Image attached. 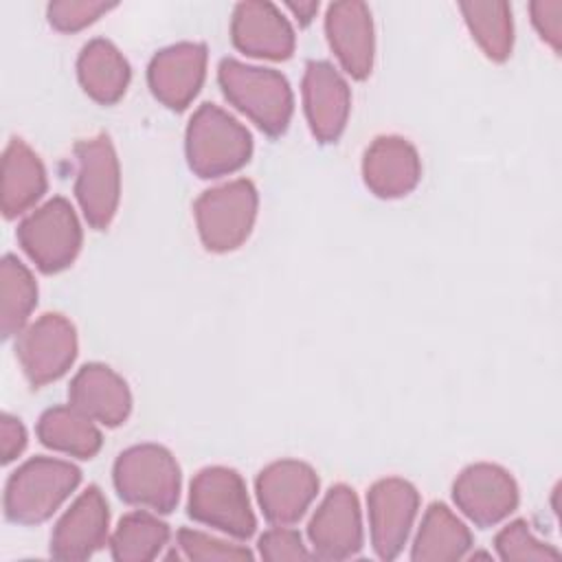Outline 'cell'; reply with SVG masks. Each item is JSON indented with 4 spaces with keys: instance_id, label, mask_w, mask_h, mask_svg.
Returning <instances> with one entry per match:
<instances>
[{
    "instance_id": "484cf974",
    "label": "cell",
    "mask_w": 562,
    "mask_h": 562,
    "mask_svg": "<svg viewBox=\"0 0 562 562\" xmlns=\"http://www.w3.org/2000/svg\"><path fill=\"white\" fill-rule=\"evenodd\" d=\"M459 9L483 53L494 61H505L514 44L512 7L507 2H461Z\"/></svg>"
},
{
    "instance_id": "83f0119b",
    "label": "cell",
    "mask_w": 562,
    "mask_h": 562,
    "mask_svg": "<svg viewBox=\"0 0 562 562\" xmlns=\"http://www.w3.org/2000/svg\"><path fill=\"white\" fill-rule=\"evenodd\" d=\"M496 551L503 560H558L560 553L540 542L525 520H514L496 536Z\"/></svg>"
},
{
    "instance_id": "d4e9b609",
    "label": "cell",
    "mask_w": 562,
    "mask_h": 562,
    "mask_svg": "<svg viewBox=\"0 0 562 562\" xmlns=\"http://www.w3.org/2000/svg\"><path fill=\"white\" fill-rule=\"evenodd\" d=\"M37 303V285L29 268L13 255L0 266V329L4 338L20 334Z\"/></svg>"
},
{
    "instance_id": "30bf717a",
    "label": "cell",
    "mask_w": 562,
    "mask_h": 562,
    "mask_svg": "<svg viewBox=\"0 0 562 562\" xmlns=\"http://www.w3.org/2000/svg\"><path fill=\"white\" fill-rule=\"evenodd\" d=\"M371 544L382 560L400 555L419 507L417 490L404 479H382L367 494Z\"/></svg>"
},
{
    "instance_id": "d6986e66",
    "label": "cell",
    "mask_w": 562,
    "mask_h": 562,
    "mask_svg": "<svg viewBox=\"0 0 562 562\" xmlns=\"http://www.w3.org/2000/svg\"><path fill=\"white\" fill-rule=\"evenodd\" d=\"M362 176L378 198H402L422 178L417 149L400 136H378L364 151Z\"/></svg>"
},
{
    "instance_id": "52a82bcc",
    "label": "cell",
    "mask_w": 562,
    "mask_h": 562,
    "mask_svg": "<svg viewBox=\"0 0 562 562\" xmlns=\"http://www.w3.org/2000/svg\"><path fill=\"white\" fill-rule=\"evenodd\" d=\"M18 241L42 272L50 274L68 268L81 248V226L75 209L64 198L48 200L18 226Z\"/></svg>"
},
{
    "instance_id": "3957f363",
    "label": "cell",
    "mask_w": 562,
    "mask_h": 562,
    "mask_svg": "<svg viewBox=\"0 0 562 562\" xmlns=\"http://www.w3.org/2000/svg\"><path fill=\"white\" fill-rule=\"evenodd\" d=\"M252 154L248 130L213 103H202L187 127V158L200 178L241 169Z\"/></svg>"
},
{
    "instance_id": "4fadbf2b",
    "label": "cell",
    "mask_w": 562,
    "mask_h": 562,
    "mask_svg": "<svg viewBox=\"0 0 562 562\" xmlns=\"http://www.w3.org/2000/svg\"><path fill=\"white\" fill-rule=\"evenodd\" d=\"M318 492L316 472L294 459L274 461L257 476V498L263 516L274 525L296 522Z\"/></svg>"
},
{
    "instance_id": "5bb4252c",
    "label": "cell",
    "mask_w": 562,
    "mask_h": 562,
    "mask_svg": "<svg viewBox=\"0 0 562 562\" xmlns=\"http://www.w3.org/2000/svg\"><path fill=\"white\" fill-rule=\"evenodd\" d=\"M206 46L180 42L158 50L149 64L147 81L154 97L171 110H184L202 88Z\"/></svg>"
},
{
    "instance_id": "f546056e",
    "label": "cell",
    "mask_w": 562,
    "mask_h": 562,
    "mask_svg": "<svg viewBox=\"0 0 562 562\" xmlns=\"http://www.w3.org/2000/svg\"><path fill=\"white\" fill-rule=\"evenodd\" d=\"M114 2H99V0H57L48 4V22L64 33L79 31L92 24L99 15L114 9Z\"/></svg>"
},
{
    "instance_id": "7402d4cb",
    "label": "cell",
    "mask_w": 562,
    "mask_h": 562,
    "mask_svg": "<svg viewBox=\"0 0 562 562\" xmlns=\"http://www.w3.org/2000/svg\"><path fill=\"white\" fill-rule=\"evenodd\" d=\"M77 75L97 103L110 105L123 97L130 83V64L112 42L97 37L81 48Z\"/></svg>"
},
{
    "instance_id": "7a4b0ae2",
    "label": "cell",
    "mask_w": 562,
    "mask_h": 562,
    "mask_svg": "<svg viewBox=\"0 0 562 562\" xmlns=\"http://www.w3.org/2000/svg\"><path fill=\"white\" fill-rule=\"evenodd\" d=\"M81 472L68 461L35 457L20 465L4 490V514L20 525H37L79 485Z\"/></svg>"
},
{
    "instance_id": "ba28073f",
    "label": "cell",
    "mask_w": 562,
    "mask_h": 562,
    "mask_svg": "<svg viewBox=\"0 0 562 562\" xmlns=\"http://www.w3.org/2000/svg\"><path fill=\"white\" fill-rule=\"evenodd\" d=\"M75 193L88 224L97 231L108 228L116 213L121 178L116 151L105 134L79 140Z\"/></svg>"
},
{
    "instance_id": "f1b7e54d",
    "label": "cell",
    "mask_w": 562,
    "mask_h": 562,
    "mask_svg": "<svg viewBox=\"0 0 562 562\" xmlns=\"http://www.w3.org/2000/svg\"><path fill=\"white\" fill-rule=\"evenodd\" d=\"M178 544L182 553L189 560H222V562H235V560H250L252 553L239 544H231L224 540H217L209 533L195 531V529H180L178 531Z\"/></svg>"
},
{
    "instance_id": "6da1fadb",
    "label": "cell",
    "mask_w": 562,
    "mask_h": 562,
    "mask_svg": "<svg viewBox=\"0 0 562 562\" xmlns=\"http://www.w3.org/2000/svg\"><path fill=\"white\" fill-rule=\"evenodd\" d=\"M217 79L224 97L259 130L270 136L285 132L292 116V90L281 72L228 57L222 59Z\"/></svg>"
},
{
    "instance_id": "7c38bea8",
    "label": "cell",
    "mask_w": 562,
    "mask_h": 562,
    "mask_svg": "<svg viewBox=\"0 0 562 562\" xmlns=\"http://www.w3.org/2000/svg\"><path fill=\"white\" fill-rule=\"evenodd\" d=\"M314 553L325 560H345L362 547L358 496L347 485H334L307 525Z\"/></svg>"
},
{
    "instance_id": "4dcf8cb0",
    "label": "cell",
    "mask_w": 562,
    "mask_h": 562,
    "mask_svg": "<svg viewBox=\"0 0 562 562\" xmlns=\"http://www.w3.org/2000/svg\"><path fill=\"white\" fill-rule=\"evenodd\" d=\"M259 553L263 560H270V562L310 560L312 558V553L305 549L301 536L294 529H285V525H279L259 538Z\"/></svg>"
},
{
    "instance_id": "4316f807",
    "label": "cell",
    "mask_w": 562,
    "mask_h": 562,
    "mask_svg": "<svg viewBox=\"0 0 562 562\" xmlns=\"http://www.w3.org/2000/svg\"><path fill=\"white\" fill-rule=\"evenodd\" d=\"M169 540V527L147 512H132L119 520L110 540L112 558L119 562L154 560Z\"/></svg>"
},
{
    "instance_id": "e0dca14e",
    "label": "cell",
    "mask_w": 562,
    "mask_h": 562,
    "mask_svg": "<svg viewBox=\"0 0 562 562\" xmlns=\"http://www.w3.org/2000/svg\"><path fill=\"white\" fill-rule=\"evenodd\" d=\"M325 31L340 66L353 79H367L373 68V22L364 2H334L325 15Z\"/></svg>"
},
{
    "instance_id": "ffe728a7",
    "label": "cell",
    "mask_w": 562,
    "mask_h": 562,
    "mask_svg": "<svg viewBox=\"0 0 562 562\" xmlns=\"http://www.w3.org/2000/svg\"><path fill=\"white\" fill-rule=\"evenodd\" d=\"M68 395L77 411L105 426L123 424L132 411V395L125 380L99 362L83 364L77 371Z\"/></svg>"
},
{
    "instance_id": "5b68a950",
    "label": "cell",
    "mask_w": 562,
    "mask_h": 562,
    "mask_svg": "<svg viewBox=\"0 0 562 562\" xmlns=\"http://www.w3.org/2000/svg\"><path fill=\"white\" fill-rule=\"evenodd\" d=\"M193 213L200 239L209 250H235L252 231L257 215V189L244 178L213 187L195 200Z\"/></svg>"
},
{
    "instance_id": "277c9868",
    "label": "cell",
    "mask_w": 562,
    "mask_h": 562,
    "mask_svg": "<svg viewBox=\"0 0 562 562\" xmlns=\"http://www.w3.org/2000/svg\"><path fill=\"white\" fill-rule=\"evenodd\" d=\"M114 487L130 505L169 514L180 496V468L162 446H132L114 463Z\"/></svg>"
},
{
    "instance_id": "9c48e42d",
    "label": "cell",
    "mask_w": 562,
    "mask_h": 562,
    "mask_svg": "<svg viewBox=\"0 0 562 562\" xmlns=\"http://www.w3.org/2000/svg\"><path fill=\"white\" fill-rule=\"evenodd\" d=\"M15 353L31 386L40 389L61 378L75 362V327L61 314H44L20 331Z\"/></svg>"
},
{
    "instance_id": "9a60e30c",
    "label": "cell",
    "mask_w": 562,
    "mask_h": 562,
    "mask_svg": "<svg viewBox=\"0 0 562 562\" xmlns=\"http://www.w3.org/2000/svg\"><path fill=\"white\" fill-rule=\"evenodd\" d=\"M108 503L97 485H90L59 518L53 538L50 553L57 560H86L99 551L108 540Z\"/></svg>"
},
{
    "instance_id": "ac0fdd59",
    "label": "cell",
    "mask_w": 562,
    "mask_h": 562,
    "mask_svg": "<svg viewBox=\"0 0 562 562\" xmlns=\"http://www.w3.org/2000/svg\"><path fill=\"white\" fill-rule=\"evenodd\" d=\"M233 44L252 57L288 59L294 50L290 22L270 2H239L231 22Z\"/></svg>"
},
{
    "instance_id": "8fae6325",
    "label": "cell",
    "mask_w": 562,
    "mask_h": 562,
    "mask_svg": "<svg viewBox=\"0 0 562 562\" xmlns=\"http://www.w3.org/2000/svg\"><path fill=\"white\" fill-rule=\"evenodd\" d=\"M452 498L474 525L492 527L516 509L518 487L501 465L474 463L457 476Z\"/></svg>"
},
{
    "instance_id": "8992f818",
    "label": "cell",
    "mask_w": 562,
    "mask_h": 562,
    "mask_svg": "<svg viewBox=\"0 0 562 562\" xmlns=\"http://www.w3.org/2000/svg\"><path fill=\"white\" fill-rule=\"evenodd\" d=\"M189 516L239 540L250 538L257 527L241 476L222 465L204 468L191 481Z\"/></svg>"
},
{
    "instance_id": "cb8c5ba5",
    "label": "cell",
    "mask_w": 562,
    "mask_h": 562,
    "mask_svg": "<svg viewBox=\"0 0 562 562\" xmlns=\"http://www.w3.org/2000/svg\"><path fill=\"white\" fill-rule=\"evenodd\" d=\"M37 437L44 446L79 459H92L101 448V432L72 404L48 408L37 422Z\"/></svg>"
},
{
    "instance_id": "d6a6232c",
    "label": "cell",
    "mask_w": 562,
    "mask_h": 562,
    "mask_svg": "<svg viewBox=\"0 0 562 562\" xmlns=\"http://www.w3.org/2000/svg\"><path fill=\"white\" fill-rule=\"evenodd\" d=\"M26 446V430L18 417L2 415L0 417V450H2V463L13 461Z\"/></svg>"
},
{
    "instance_id": "1f68e13d",
    "label": "cell",
    "mask_w": 562,
    "mask_h": 562,
    "mask_svg": "<svg viewBox=\"0 0 562 562\" xmlns=\"http://www.w3.org/2000/svg\"><path fill=\"white\" fill-rule=\"evenodd\" d=\"M533 26L542 35L544 42L551 44L555 53H560L562 44V0H536L529 4Z\"/></svg>"
},
{
    "instance_id": "44dd1931",
    "label": "cell",
    "mask_w": 562,
    "mask_h": 562,
    "mask_svg": "<svg viewBox=\"0 0 562 562\" xmlns=\"http://www.w3.org/2000/svg\"><path fill=\"white\" fill-rule=\"evenodd\" d=\"M46 191V171L40 156L20 138H11L2 158V211L15 217L29 211Z\"/></svg>"
},
{
    "instance_id": "603a6c76",
    "label": "cell",
    "mask_w": 562,
    "mask_h": 562,
    "mask_svg": "<svg viewBox=\"0 0 562 562\" xmlns=\"http://www.w3.org/2000/svg\"><path fill=\"white\" fill-rule=\"evenodd\" d=\"M472 547L470 529L441 503H432L417 531L411 558L415 562H452Z\"/></svg>"
},
{
    "instance_id": "836d02e7",
    "label": "cell",
    "mask_w": 562,
    "mask_h": 562,
    "mask_svg": "<svg viewBox=\"0 0 562 562\" xmlns=\"http://www.w3.org/2000/svg\"><path fill=\"white\" fill-rule=\"evenodd\" d=\"M288 9L301 20V24H307V22L314 18V13L318 11V2H314V0H307V2H288Z\"/></svg>"
},
{
    "instance_id": "2e32d148",
    "label": "cell",
    "mask_w": 562,
    "mask_h": 562,
    "mask_svg": "<svg viewBox=\"0 0 562 562\" xmlns=\"http://www.w3.org/2000/svg\"><path fill=\"white\" fill-rule=\"evenodd\" d=\"M303 103L312 134L321 143H334L349 116V86L327 61H310L303 77Z\"/></svg>"
}]
</instances>
